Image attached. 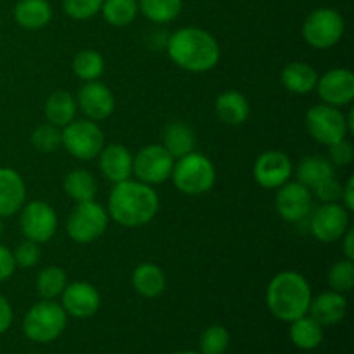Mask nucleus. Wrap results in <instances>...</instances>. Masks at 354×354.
<instances>
[{
	"mask_svg": "<svg viewBox=\"0 0 354 354\" xmlns=\"http://www.w3.org/2000/svg\"><path fill=\"white\" fill-rule=\"evenodd\" d=\"M346 23L341 12L330 7L313 10L303 24V38L310 47L327 50L344 37Z\"/></svg>",
	"mask_w": 354,
	"mask_h": 354,
	"instance_id": "7",
	"label": "nucleus"
},
{
	"mask_svg": "<svg viewBox=\"0 0 354 354\" xmlns=\"http://www.w3.org/2000/svg\"><path fill=\"white\" fill-rule=\"evenodd\" d=\"M109 225V214L95 201L76 203L66 221V232L76 244H92L102 237Z\"/></svg>",
	"mask_w": 354,
	"mask_h": 354,
	"instance_id": "6",
	"label": "nucleus"
},
{
	"mask_svg": "<svg viewBox=\"0 0 354 354\" xmlns=\"http://www.w3.org/2000/svg\"><path fill=\"white\" fill-rule=\"evenodd\" d=\"M31 144L37 151L45 152V154L59 151L62 147V128L50 123L41 124L31 133Z\"/></svg>",
	"mask_w": 354,
	"mask_h": 354,
	"instance_id": "34",
	"label": "nucleus"
},
{
	"mask_svg": "<svg viewBox=\"0 0 354 354\" xmlns=\"http://www.w3.org/2000/svg\"><path fill=\"white\" fill-rule=\"evenodd\" d=\"M280 82L294 95H308L317 88L318 73L308 62L294 61L282 69Z\"/></svg>",
	"mask_w": 354,
	"mask_h": 354,
	"instance_id": "21",
	"label": "nucleus"
},
{
	"mask_svg": "<svg viewBox=\"0 0 354 354\" xmlns=\"http://www.w3.org/2000/svg\"><path fill=\"white\" fill-rule=\"evenodd\" d=\"M44 113L48 123L57 128H64L66 124L76 120V113H78L76 99L66 90H57L47 97Z\"/></svg>",
	"mask_w": 354,
	"mask_h": 354,
	"instance_id": "26",
	"label": "nucleus"
},
{
	"mask_svg": "<svg viewBox=\"0 0 354 354\" xmlns=\"http://www.w3.org/2000/svg\"><path fill=\"white\" fill-rule=\"evenodd\" d=\"M100 12L111 26L124 28L137 17L138 3L137 0H104Z\"/></svg>",
	"mask_w": 354,
	"mask_h": 354,
	"instance_id": "32",
	"label": "nucleus"
},
{
	"mask_svg": "<svg viewBox=\"0 0 354 354\" xmlns=\"http://www.w3.org/2000/svg\"><path fill=\"white\" fill-rule=\"evenodd\" d=\"M131 283L137 294L145 299H156L166 289V275L161 266L154 263H142L131 275Z\"/></svg>",
	"mask_w": 354,
	"mask_h": 354,
	"instance_id": "23",
	"label": "nucleus"
},
{
	"mask_svg": "<svg viewBox=\"0 0 354 354\" xmlns=\"http://www.w3.org/2000/svg\"><path fill=\"white\" fill-rule=\"evenodd\" d=\"M214 111L225 124L239 127L248 121L251 107H249L244 93L237 92V90H225L223 93L218 95L216 102H214Z\"/></svg>",
	"mask_w": 354,
	"mask_h": 354,
	"instance_id": "22",
	"label": "nucleus"
},
{
	"mask_svg": "<svg viewBox=\"0 0 354 354\" xmlns=\"http://www.w3.org/2000/svg\"><path fill=\"white\" fill-rule=\"evenodd\" d=\"M328 147V161L334 166H349L354 159V147L348 138H341V140L334 142V144L327 145Z\"/></svg>",
	"mask_w": 354,
	"mask_h": 354,
	"instance_id": "39",
	"label": "nucleus"
},
{
	"mask_svg": "<svg viewBox=\"0 0 354 354\" xmlns=\"http://www.w3.org/2000/svg\"><path fill=\"white\" fill-rule=\"evenodd\" d=\"M304 124L310 137L322 145H330L348 135L344 113L339 107L328 104H318L311 107L306 113Z\"/></svg>",
	"mask_w": 354,
	"mask_h": 354,
	"instance_id": "9",
	"label": "nucleus"
},
{
	"mask_svg": "<svg viewBox=\"0 0 354 354\" xmlns=\"http://www.w3.org/2000/svg\"><path fill=\"white\" fill-rule=\"evenodd\" d=\"M12 306H10V303L6 297L0 296V334L9 330L10 325H12Z\"/></svg>",
	"mask_w": 354,
	"mask_h": 354,
	"instance_id": "42",
	"label": "nucleus"
},
{
	"mask_svg": "<svg viewBox=\"0 0 354 354\" xmlns=\"http://www.w3.org/2000/svg\"><path fill=\"white\" fill-rule=\"evenodd\" d=\"M68 325V315L54 299H44L30 308L23 322V332L30 341L48 344L62 335Z\"/></svg>",
	"mask_w": 354,
	"mask_h": 354,
	"instance_id": "5",
	"label": "nucleus"
},
{
	"mask_svg": "<svg viewBox=\"0 0 354 354\" xmlns=\"http://www.w3.org/2000/svg\"><path fill=\"white\" fill-rule=\"evenodd\" d=\"M19 227L28 241L45 244L57 232V213L45 201H31L21 207Z\"/></svg>",
	"mask_w": 354,
	"mask_h": 354,
	"instance_id": "10",
	"label": "nucleus"
},
{
	"mask_svg": "<svg viewBox=\"0 0 354 354\" xmlns=\"http://www.w3.org/2000/svg\"><path fill=\"white\" fill-rule=\"evenodd\" d=\"M171 180L185 196H203L216 183V168L207 156L190 152L175 162Z\"/></svg>",
	"mask_w": 354,
	"mask_h": 354,
	"instance_id": "4",
	"label": "nucleus"
},
{
	"mask_svg": "<svg viewBox=\"0 0 354 354\" xmlns=\"http://www.w3.org/2000/svg\"><path fill=\"white\" fill-rule=\"evenodd\" d=\"M196 133L189 124L182 121H171L162 130V147L175 159L190 154L196 149Z\"/></svg>",
	"mask_w": 354,
	"mask_h": 354,
	"instance_id": "25",
	"label": "nucleus"
},
{
	"mask_svg": "<svg viewBox=\"0 0 354 354\" xmlns=\"http://www.w3.org/2000/svg\"><path fill=\"white\" fill-rule=\"evenodd\" d=\"M353 228H348L344 235L341 237L342 241V249H344V256L346 259L353 261L354 259V234H353Z\"/></svg>",
	"mask_w": 354,
	"mask_h": 354,
	"instance_id": "44",
	"label": "nucleus"
},
{
	"mask_svg": "<svg viewBox=\"0 0 354 354\" xmlns=\"http://www.w3.org/2000/svg\"><path fill=\"white\" fill-rule=\"evenodd\" d=\"M102 2L104 0H62V7L71 19L85 21L100 12Z\"/></svg>",
	"mask_w": 354,
	"mask_h": 354,
	"instance_id": "37",
	"label": "nucleus"
},
{
	"mask_svg": "<svg viewBox=\"0 0 354 354\" xmlns=\"http://www.w3.org/2000/svg\"><path fill=\"white\" fill-rule=\"evenodd\" d=\"M12 254L16 266H19V268H33L40 261V248H38L37 242H31L28 239L17 245Z\"/></svg>",
	"mask_w": 354,
	"mask_h": 354,
	"instance_id": "38",
	"label": "nucleus"
},
{
	"mask_svg": "<svg viewBox=\"0 0 354 354\" xmlns=\"http://www.w3.org/2000/svg\"><path fill=\"white\" fill-rule=\"evenodd\" d=\"M14 19L24 30H41L52 19L48 0H19L14 7Z\"/></svg>",
	"mask_w": 354,
	"mask_h": 354,
	"instance_id": "24",
	"label": "nucleus"
},
{
	"mask_svg": "<svg viewBox=\"0 0 354 354\" xmlns=\"http://www.w3.org/2000/svg\"><path fill=\"white\" fill-rule=\"evenodd\" d=\"M3 234V223H2V218H0V237H2Z\"/></svg>",
	"mask_w": 354,
	"mask_h": 354,
	"instance_id": "46",
	"label": "nucleus"
},
{
	"mask_svg": "<svg viewBox=\"0 0 354 354\" xmlns=\"http://www.w3.org/2000/svg\"><path fill=\"white\" fill-rule=\"evenodd\" d=\"M62 145L80 161L97 158L106 145V137L97 121L75 120L62 128Z\"/></svg>",
	"mask_w": 354,
	"mask_h": 354,
	"instance_id": "8",
	"label": "nucleus"
},
{
	"mask_svg": "<svg viewBox=\"0 0 354 354\" xmlns=\"http://www.w3.org/2000/svg\"><path fill=\"white\" fill-rule=\"evenodd\" d=\"M346 311H348V301L344 294L327 290L311 299L308 315L313 317L322 327H332L344 320Z\"/></svg>",
	"mask_w": 354,
	"mask_h": 354,
	"instance_id": "20",
	"label": "nucleus"
},
{
	"mask_svg": "<svg viewBox=\"0 0 354 354\" xmlns=\"http://www.w3.org/2000/svg\"><path fill=\"white\" fill-rule=\"evenodd\" d=\"M64 192L75 203L93 201L97 194V182L88 169L76 168L64 176Z\"/></svg>",
	"mask_w": 354,
	"mask_h": 354,
	"instance_id": "29",
	"label": "nucleus"
},
{
	"mask_svg": "<svg viewBox=\"0 0 354 354\" xmlns=\"http://www.w3.org/2000/svg\"><path fill=\"white\" fill-rule=\"evenodd\" d=\"M138 10L149 21L166 24L175 21L182 12V0H138Z\"/></svg>",
	"mask_w": 354,
	"mask_h": 354,
	"instance_id": "31",
	"label": "nucleus"
},
{
	"mask_svg": "<svg viewBox=\"0 0 354 354\" xmlns=\"http://www.w3.org/2000/svg\"><path fill=\"white\" fill-rule=\"evenodd\" d=\"M158 211L159 196L152 185L131 178L114 183L107 201V214L121 227H144L154 220Z\"/></svg>",
	"mask_w": 354,
	"mask_h": 354,
	"instance_id": "1",
	"label": "nucleus"
},
{
	"mask_svg": "<svg viewBox=\"0 0 354 354\" xmlns=\"http://www.w3.org/2000/svg\"><path fill=\"white\" fill-rule=\"evenodd\" d=\"M14 272H16V261H14L12 251L0 244V282H6L7 279H10Z\"/></svg>",
	"mask_w": 354,
	"mask_h": 354,
	"instance_id": "41",
	"label": "nucleus"
},
{
	"mask_svg": "<svg viewBox=\"0 0 354 354\" xmlns=\"http://www.w3.org/2000/svg\"><path fill=\"white\" fill-rule=\"evenodd\" d=\"M166 52L171 62L189 73H206L216 68L221 48L216 38L203 28L187 26L171 33L166 40Z\"/></svg>",
	"mask_w": 354,
	"mask_h": 354,
	"instance_id": "2",
	"label": "nucleus"
},
{
	"mask_svg": "<svg viewBox=\"0 0 354 354\" xmlns=\"http://www.w3.org/2000/svg\"><path fill=\"white\" fill-rule=\"evenodd\" d=\"M230 344V334L221 325H211L201 335V354H225Z\"/></svg>",
	"mask_w": 354,
	"mask_h": 354,
	"instance_id": "35",
	"label": "nucleus"
},
{
	"mask_svg": "<svg viewBox=\"0 0 354 354\" xmlns=\"http://www.w3.org/2000/svg\"><path fill=\"white\" fill-rule=\"evenodd\" d=\"M76 106L88 120L102 121L113 114L116 102H114V95L109 86L95 80V82H86L80 88Z\"/></svg>",
	"mask_w": 354,
	"mask_h": 354,
	"instance_id": "17",
	"label": "nucleus"
},
{
	"mask_svg": "<svg viewBox=\"0 0 354 354\" xmlns=\"http://www.w3.org/2000/svg\"><path fill=\"white\" fill-rule=\"evenodd\" d=\"M311 234L320 242L341 241L349 228V211L339 203H325L315 209L310 221Z\"/></svg>",
	"mask_w": 354,
	"mask_h": 354,
	"instance_id": "13",
	"label": "nucleus"
},
{
	"mask_svg": "<svg viewBox=\"0 0 354 354\" xmlns=\"http://www.w3.org/2000/svg\"><path fill=\"white\" fill-rule=\"evenodd\" d=\"M294 168L289 156L282 151H266L256 159L252 175L263 189L275 190L287 183L292 176Z\"/></svg>",
	"mask_w": 354,
	"mask_h": 354,
	"instance_id": "14",
	"label": "nucleus"
},
{
	"mask_svg": "<svg viewBox=\"0 0 354 354\" xmlns=\"http://www.w3.org/2000/svg\"><path fill=\"white\" fill-rule=\"evenodd\" d=\"M328 286L335 292H349L354 286V263L349 259H341L334 263L332 268L328 270Z\"/></svg>",
	"mask_w": 354,
	"mask_h": 354,
	"instance_id": "36",
	"label": "nucleus"
},
{
	"mask_svg": "<svg viewBox=\"0 0 354 354\" xmlns=\"http://www.w3.org/2000/svg\"><path fill=\"white\" fill-rule=\"evenodd\" d=\"M335 175V166L324 156H306L299 162L296 169L297 182L306 185L308 189H315L318 183Z\"/></svg>",
	"mask_w": 354,
	"mask_h": 354,
	"instance_id": "27",
	"label": "nucleus"
},
{
	"mask_svg": "<svg viewBox=\"0 0 354 354\" xmlns=\"http://www.w3.org/2000/svg\"><path fill=\"white\" fill-rule=\"evenodd\" d=\"M311 299L313 294L306 277L294 270L277 273L266 289V306L282 322H294L308 315Z\"/></svg>",
	"mask_w": 354,
	"mask_h": 354,
	"instance_id": "3",
	"label": "nucleus"
},
{
	"mask_svg": "<svg viewBox=\"0 0 354 354\" xmlns=\"http://www.w3.org/2000/svg\"><path fill=\"white\" fill-rule=\"evenodd\" d=\"M73 73L76 78L83 80V82H95L104 75L106 69V61L102 55L93 48H83L73 59Z\"/></svg>",
	"mask_w": 354,
	"mask_h": 354,
	"instance_id": "30",
	"label": "nucleus"
},
{
	"mask_svg": "<svg viewBox=\"0 0 354 354\" xmlns=\"http://www.w3.org/2000/svg\"><path fill=\"white\" fill-rule=\"evenodd\" d=\"M315 194H317L318 199L322 203H341V196H342V183L339 182L337 178L330 176V178L324 180L322 183H318L315 187Z\"/></svg>",
	"mask_w": 354,
	"mask_h": 354,
	"instance_id": "40",
	"label": "nucleus"
},
{
	"mask_svg": "<svg viewBox=\"0 0 354 354\" xmlns=\"http://www.w3.org/2000/svg\"><path fill=\"white\" fill-rule=\"evenodd\" d=\"M26 201V185L16 169L0 168V218L19 213Z\"/></svg>",
	"mask_w": 354,
	"mask_h": 354,
	"instance_id": "19",
	"label": "nucleus"
},
{
	"mask_svg": "<svg viewBox=\"0 0 354 354\" xmlns=\"http://www.w3.org/2000/svg\"><path fill=\"white\" fill-rule=\"evenodd\" d=\"M317 90L324 104L334 107L349 106L354 100V75L344 68H335L318 76Z\"/></svg>",
	"mask_w": 354,
	"mask_h": 354,
	"instance_id": "15",
	"label": "nucleus"
},
{
	"mask_svg": "<svg viewBox=\"0 0 354 354\" xmlns=\"http://www.w3.org/2000/svg\"><path fill=\"white\" fill-rule=\"evenodd\" d=\"M341 203L346 209L351 213L354 211V178H351L346 182V185H342V196H341Z\"/></svg>",
	"mask_w": 354,
	"mask_h": 354,
	"instance_id": "43",
	"label": "nucleus"
},
{
	"mask_svg": "<svg viewBox=\"0 0 354 354\" xmlns=\"http://www.w3.org/2000/svg\"><path fill=\"white\" fill-rule=\"evenodd\" d=\"M68 286V275L59 266H47L37 277V292L41 299H55Z\"/></svg>",
	"mask_w": 354,
	"mask_h": 354,
	"instance_id": "33",
	"label": "nucleus"
},
{
	"mask_svg": "<svg viewBox=\"0 0 354 354\" xmlns=\"http://www.w3.org/2000/svg\"><path fill=\"white\" fill-rule=\"evenodd\" d=\"M290 324V341L296 348L311 351L324 342V327L313 317L304 315Z\"/></svg>",
	"mask_w": 354,
	"mask_h": 354,
	"instance_id": "28",
	"label": "nucleus"
},
{
	"mask_svg": "<svg viewBox=\"0 0 354 354\" xmlns=\"http://www.w3.org/2000/svg\"><path fill=\"white\" fill-rule=\"evenodd\" d=\"M175 354H201V353H196V351H180V353H175Z\"/></svg>",
	"mask_w": 354,
	"mask_h": 354,
	"instance_id": "45",
	"label": "nucleus"
},
{
	"mask_svg": "<svg viewBox=\"0 0 354 354\" xmlns=\"http://www.w3.org/2000/svg\"><path fill=\"white\" fill-rule=\"evenodd\" d=\"M175 158L161 144L142 147L133 158V175L138 182L158 185L171 178Z\"/></svg>",
	"mask_w": 354,
	"mask_h": 354,
	"instance_id": "11",
	"label": "nucleus"
},
{
	"mask_svg": "<svg viewBox=\"0 0 354 354\" xmlns=\"http://www.w3.org/2000/svg\"><path fill=\"white\" fill-rule=\"evenodd\" d=\"M99 168L109 182H124L133 175V156L121 144L104 145L99 154Z\"/></svg>",
	"mask_w": 354,
	"mask_h": 354,
	"instance_id": "18",
	"label": "nucleus"
},
{
	"mask_svg": "<svg viewBox=\"0 0 354 354\" xmlns=\"http://www.w3.org/2000/svg\"><path fill=\"white\" fill-rule=\"evenodd\" d=\"M61 306L69 317L85 320L99 311L100 294L88 282L68 283L61 294Z\"/></svg>",
	"mask_w": 354,
	"mask_h": 354,
	"instance_id": "16",
	"label": "nucleus"
},
{
	"mask_svg": "<svg viewBox=\"0 0 354 354\" xmlns=\"http://www.w3.org/2000/svg\"><path fill=\"white\" fill-rule=\"evenodd\" d=\"M277 190L279 192L275 197V207L282 220L287 223H299L310 216L313 209L311 189L299 182H287Z\"/></svg>",
	"mask_w": 354,
	"mask_h": 354,
	"instance_id": "12",
	"label": "nucleus"
}]
</instances>
